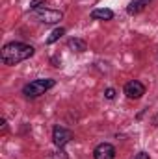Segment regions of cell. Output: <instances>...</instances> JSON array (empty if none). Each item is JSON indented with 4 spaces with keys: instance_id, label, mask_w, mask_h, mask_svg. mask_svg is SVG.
Returning a JSON list of instances; mask_svg holds the SVG:
<instances>
[{
    "instance_id": "ba28073f",
    "label": "cell",
    "mask_w": 158,
    "mask_h": 159,
    "mask_svg": "<svg viewBox=\"0 0 158 159\" xmlns=\"http://www.w3.org/2000/svg\"><path fill=\"white\" fill-rule=\"evenodd\" d=\"M91 19H95V20H112L114 19V11L112 9H93L91 11Z\"/></svg>"
},
{
    "instance_id": "8992f818",
    "label": "cell",
    "mask_w": 158,
    "mask_h": 159,
    "mask_svg": "<svg viewBox=\"0 0 158 159\" xmlns=\"http://www.w3.org/2000/svg\"><path fill=\"white\" fill-rule=\"evenodd\" d=\"M93 157L95 159H116V148L110 143H101L93 150Z\"/></svg>"
},
{
    "instance_id": "4fadbf2b",
    "label": "cell",
    "mask_w": 158,
    "mask_h": 159,
    "mask_svg": "<svg viewBox=\"0 0 158 159\" xmlns=\"http://www.w3.org/2000/svg\"><path fill=\"white\" fill-rule=\"evenodd\" d=\"M134 159H151V157H149V154H145V152H140V154H138Z\"/></svg>"
},
{
    "instance_id": "7a4b0ae2",
    "label": "cell",
    "mask_w": 158,
    "mask_h": 159,
    "mask_svg": "<svg viewBox=\"0 0 158 159\" xmlns=\"http://www.w3.org/2000/svg\"><path fill=\"white\" fill-rule=\"evenodd\" d=\"M56 85V80H50V78H41V80H34L30 83H26L22 87V94L26 98H37L41 94H45L48 89H52Z\"/></svg>"
},
{
    "instance_id": "9c48e42d",
    "label": "cell",
    "mask_w": 158,
    "mask_h": 159,
    "mask_svg": "<svg viewBox=\"0 0 158 159\" xmlns=\"http://www.w3.org/2000/svg\"><path fill=\"white\" fill-rule=\"evenodd\" d=\"M69 48H73L75 52H84L87 46L82 39H69Z\"/></svg>"
},
{
    "instance_id": "52a82bcc",
    "label": "cell",
    "mask_w": 158,
    "mask_h": 159,
    "mask_svg": "<svg viewBox=\"0 0 158 159\" xmlns=\"http://www.w3.org/2000/svg\"><path fill=\"white\" fill-rule=\"evenodd\" d=\"M153 0H132L130 4H128V7H126V11L130 13V15H136V13H140V11H143L149 4H151Z\"/></svg>"
},
{
    "instance_id": "30bf717a",
    "label": "cell",
    "mask_w": 158,
    "mask_h": 159,
    "mask_svg": "<svg viewBox=\"0 0 158 159\" xmlns=\"http://www.w3.org/2000/svg\"><path fill=\"white\" fill-rule=\"evenodd\" d=\"M63 34H65V30H63V28H56V30H54V32L48 35V39H47V44H52V43H56V41L60 39Z\"/></svg>"
},
{
    "instance_id": "277c9868",
    "label": "cell",
    "mask_w": 158,
    "mask_h": 159,
    "mask_svg": "<svg viewBox=\"0 0 158 159\" xmlns=\"http://www.w3.org/2000/svg\"><path fill=\"white\" fill-rule=\"evenodd\" d=\"M34 15L39 19L41 22H47V24H54V22H60L62 20V11H56V9H48V7H43L34 11Z\"/></svg>"
},
{
    "instance_id": "7c38bea8",
    "label": "cell",
    "mask_w": 158,
    "mask_h": 159,
    "mask_svg": "<svg viewBox=\"0 0 158 159\" xmlns=\"http://www.w3.org/2000/svg\"><path fill=\"white\" fill-rule=\"evenodd\" d=\"M104 96H106L108 100H114V98H116V89H112V87L106 89V91H104Z\"/></svg>"
},
{
    "instance_id": "5b68a950",
    "label": "cell",
    "mask_w": 158,
    "mask_h": 159,
    "mask_svg": "<svg viewBox=\"0 0 158 159\" xmlns=\"http://www.w3.org/2000/svg\"><path fill=\"white\" fill-rule=\"evenodd\" d=\"M125 94L130 100H138V98H141L145 94V85L141 81H138V80H132V81H128L125 85Z\"/></svg>"
},
{
    "instance_id": "6da1fadb",
    "label": "cell",
    "mask_w": 158,
    "mask_h": 159,
    "mask_svg": "<svg viewBox=\"0 0 158 159\" xmlns=\"http://www.w3.org/2000/svg\"><path fill=\"white\" fill-rule=\"evenodd\" d=\"M32 56H34V46H30L26 43H7V44H4V48L0 52V59L4 65H17Z\"/></svg>"
},
{
    "instance_id": "8fae6325",
    "label": "cell",
    "mask_w": 158,
    "mask_h": 159,
    "mask_svg": "<svg viewBox=\"0 0 158 159\" xmlns=\"http://www.w3.org/2000/svg\"><path fill=\"white\" fill-rule=\"evenodd\" d=\"M30 7H32L34 11L43 9V7H47V0H30Z\"/></svg>"
},
{
    "instance_id": "3957f363",
    "label": "cell",
    "mask_w": 158,
    "mask_h": 159,
    "mask_svg": "<svg viewBox=\"0 0 158 159\" xmlns=\"http://www.w3.org/2000/svg\"><path fill=\"white\" fill-rule=\"evenodd\" d=\"M71 139H75V135H73L71 129H67V128H63V126H56V128H54V131H52V141H54V144H56L58 148H63L67 143H71Z\"/></svg>"
},
{
    "instance_id": "5bb4252c",
    "label": "cell",
    "mask_w": 158,
    "mask_h": 159,
    "mask_svg": "<svg viewBox=\"0 0 158 159\" xmlns=\"http://www.w3.org/2000/svg\"><path fill=\"white\" fill-rule=\"evenodd\" d=\"M0 124H2V133H6V129H7V124H6V120L2 119V120H0Z\"/></svg>"
}]
</instances>
